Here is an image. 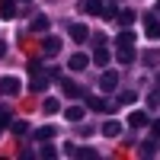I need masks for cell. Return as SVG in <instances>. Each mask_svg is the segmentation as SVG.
I'll return each mask as SVG.
<instances>
[{"label":"cell","mask_w":160,"mask_h":160,"mask_svg":"<svg viewBox=\"0 0 160 160\" xmlns=\"http://www.w3.org/2000/svg\"><path fill=\"white\" fill-rule=\"evenodd\" d=\"M0 125H3V128L10 125V109H7V106H0Z\"/></svg>","instance_id":"d4e9b609"},{"label":"cell","mask_w":160,"mask_h":160,"mask_svg":"<svg viewBox=\"0 0 160 160\" xmlns=\"http://www.w3.org/2000/svg\"><path fill=\"white\" fill-rule=\"evenodd\" d=\"M0 131H3V125H0Z\"/></svg>","instance_id":"d6a6232c"},{"label":"cell","mask_w":160,"mask_h":160,"mask_svg":"<svg viewBox=\"0 0 160 160\" xmlns=\"http://www.w3.org/2000/svg\"><path fill=\"white\" fill-rule=\"evenodd\" d=\"M80 10H83L87 16H102V3H99V0H83Z\"/></svg>","instance_id":"8992f818"},{"label":"cell","mask_w":160,"mask_h":160,"mask_svg":"<svg viewBox=\"0 0 160 160\" xmlns=\"http://www.w3.org/2000/svg\"><path fill=\"white\" fill-rule=\"evenodd\" d=\"M115 58H118V64H131V61H135V48H131V45H122Z\"/></svg>","instance_id":"7c38bea8"},{"label":"cell","mask_w":160,"mask_h":160,"mask_svg":"<svg viewBox=\"0 0 160 160\" xmlns=\"http://www.w3.org/2000/svg\"><path fill=\"white\" fill-rule=\"evenodd\" d=\"M135 99H138V93H135V90H125V93H118V102H122V106H135Z\"/></svg>","instance_id":"ffe728a7"},{"label":"cell","mask_w":160,"mask_h":160,"mask_svg":"<svg viewBox=\"0 0 160 160\" xmlns=\"http://www.w3.org/2000/svg\"><path fill=\"white\" fill-rule=\"evenodd\" d=\"M93 61H96L99 68H106V64H109V48H102V45H99L96 51H93Z\"/></svg>","instance_id":"9a60e30c"},{"label":"cell","mask_w":160,"mask_h":160,"mask_svg":"<svg viewBox=\"0 0 160 160\" xmlns=\"http://www.w3.org/2000/svg\"><path fill=\"white\" fill-rule=\"evenodd\" d=\"M77 157H99L93 148H77Z\"/></svg>","instance_id":"484cf974"},{"label":"cell","mask_w":160,"mask_h":160,"mask_svg":"<svg viewBox=\"0 0 160 160\" xmlns=\"http://www.w3.org/2000/svg\"><path fill=\"white\" fill-rule=\"evenodd\" d=\"M102 16H106V19H112V16H118V10L109 3V7H102Z\"/></svg>","instance_id":"4316f807"},{"label":"cell","mask_w":160,"mask_h":160,"mask_svg":"<svg viewBox=\"0 0 160 160\" xmlns=\"http://www.w3.org/2000/svg\"><path fill=\"white\" fill-rule=\"evenodd\" d=\"M58 83H61V90H64V93H68V96H80V87L74 83V80H68V77H61V80H58Z\"/></svg>","instance_id":"4fadbf2b"},{"label":"cell","mask_w":160,"mask_h":160,"mask_svg":"<svg viewBox=\"0 0 160 160\" xmlns=\"http://www.w3.org/2000/svg\"><path fill=\"white\" fill-rule=\"evenodd\" d=\"M32 138H35V141H42V144L51 141V138H55V125H42V128H35V131H32Z\"/></svg>","instance_id":"52a82bcc"},{"label":"cell","mask_w":160,"mask_h":160,"mask_svg":"<svg viewBox=\"0 0 160 160\" xmlns=\"http://www.w3.org/2000/svg\"><path fill=\"white\" fill-rule=\"evenodd\" d=\"M144 32H148V38H160V19L157 16H144Z\"/></svg>","instance_id":"277c9868"},{"label":"cell","mask_w":160,"mask_h":160,"mask_svg":"<svg viewBox=\"0 0 160 160\" xmlns=\"http://www.w3.org/2000/svg\"><path fill=\"white\" fill-rule=\"evenodd\" d=\"M7 55V42H0V58H3Z\"/></svg>","instance_id":"f546056e"},{"label":"cell","mask_w":160,"mask_h":160,"mask_svg":"<svg viewBox=\"0 0 160 160\" xmlns=\"http://www.w3.org/2000/svg\"><path fill=\"white\" fill-rule=\"evenodd\" d=\"M118 22H122V26H131V22H135V10H122V13H118Z\"/></svg>","instance_id":"44dd1931"},{"label":"cell","mask_w":160,"mask_h":160,"mask_svg":"<svg viewBox=\"0 0 160 160\" xmlns=\"http://www.w3.org/2000/svg\"><path fill=\"white\" fill-rule=\"evenodd\" d=\"M19 90H22V83L16 77H3L0 80V93H3V96H19Z\"/></svg>","instance_id":"6da1fadb"},{"label":"cell","mask_w":160,"mask_h":160,"mask_svg":"<svg viewBox=\"0 0 160 160\" xmlns=\"http://www.w3.org/2000/svg\"><path fill=\"white\" fill-rule=\"evenodd\" d=\"M102 135H106V138H118V135H122V125L109 118V122H102Z\"/></svg>","instance_id":"30bf717a"},{"label":"cell","mask_w":160,"mask_h":160,"mask_svg":"<svg viewBox=\"0 0 160 160\" xmlns=\"http://www.w3.org/2000/svg\"><path fill=\"white\" fill-rule=\"evenodd\" d=\"M71 38H74V42H80V45H83L87 38H90V29H87L83 22H74V26H71Z\"/></svg>","instance_id":"5b68a950"},{"label":"cell","mask_w":160,"mask_h":160,"mask_svg":"<svg viewBox=\"0 0 160 160\" xmlns=\"http://www.w3.org/2000/svg\"><path fill=\"white\" fill-rule=\"evenodd\" d=\"M128 125L131 128H141V125H148V112H141V109H135L128 115Z\"/></svg>","instance_id":"9c48e42d"},{"label":"cell","mask_w":160,"mask_h":160,"mask_svg":"<svg viewBox=\"0 0 160 160\" xmlns=\"http://www.w3.org/2000/svg\"><path fill=\"white\" fill-rule=\"evenodd\" d=\"M99 87H102L106 93H112V90L118 87V74H115V71H106V74L99 77Z\"/></svg>","instance_id":"7a4b0ae2"},{"label":"cell","mask_w":160,"mask_h":160,"mask_svg":"<svg viewBox=\"0 0 160 160\" xmlns=\"http://www.w3.org/2000/svg\"><path fill=\"white\" fill-rule=\"evenodd\" d=\"M87 64H90V58L83 55V51H77V55H71V61H68V68H71V71H83Z\"/></svg>","instance_id":"ba28073f"},{"label":"cell","mask_w":160,"mask_h":160,"mask_svg":"<svg viewBox=\"0 0 160 160\" xmlns=\"http://www.w3.org/2000/svg\"><path fill=\"white\" fill-rule=\"evenodd\" d=\"M42 51H45V55H58V51H61V42H58V38H45V42H42Z\"/></svg>","instance_id":"5bb4252c"},{"label":"cell","mask_w":160,"mask_h":160,"mask_svg":"<svg viewBox=\"0 0 160 160\" xmlns=\"http://www.w3.org/2000/svg\"><path fill=\"white\" fill-rule=\"evenodd\" d=\"M115 45L122 48V45H135V32L131 29H125V32H118V38H115Z\"/></svg>","instance_id":"ac0fdd59"},{"label":"cell","mask_w":160,"mask_h":160,"mask_svg":"<svg viewBox=\"0 0 160 160\" xmlns=\"http://www.w3.org/2000/svg\"><path fill=\"white\" fill-rule=\"evenodd\" d=\"M13 13H16V3H13V0H0V16H3V19H10Z\"/></svg>","instance_id":"e0dca14e"},{"label":"cell","mask_w":160,"mask_h":160,"mask_svg":"<svg viewBox=\"0 0 160 160\" xmlns=\"http://www.w3.org/2000/svg\"><path fill=\"white\" fill-rule=\"evenodd\" d=\"M157 87H160V71H157Z\"/></svg>","instance_id":"4dcf8cb0"},{"label":"cell","mask_w":160,"mask_h":160,"mask_svg":"<svg viewBox=\"0 0 160 160\" xmlns=\"http://www.w3.org/2000/svg\"><path fill=\"white\" fill-rule=\"evenodd\" d=\"M32 32H48V16L45 13H35L32 16Z\"/></svg>","instance_id":"8fae6325"},{"label":"cell","mask_w":160,"mask_h":160,"mask_svg":"<svg viewBox=\"0 0 160 160\" xmlns=\"http://www.w3.org/2000/svg\"><path fill=\"white\" fill-rule=\"evenodd\" d=\"M157 13H160V3H157Z\"/></svg>","instance_id":"1f68e13d"},{"label":"cell","mask_w":160,"mask_h":160,"mask_svg":"<svg viewBox=\"0 0 160 160\" xmlns=\"http://www.w3.org/2000/svg\"><path fill=\"white\" fill-rule=\"evenodd\" d=\"M48 80H51V74H45V71H35V74H32V90H35V93L48 90Z\"/></svg>","instance_id":"3957f363"},{"label":"cell","mask_w":160,"mask_h":160,"mask_svg":"<svg viewBox=\"0 0 160 160\" xmlns=\"http://www.w3.org/2000/svg\"><path fill=\"white\" fill-rule=\"evenodd\" d=\"M10 128H13V135H26V131H29L26 122H10Z\"/></svg>","instance_id":"603a6c76"},{"label":"cell","mask_w":160,"mask_h":160,"mask_svg":"<svg viewBox=\"0 0 160 160\" xmlns=\"http://www.w3.org/2000/svg\"><path fill=\"white\" fill-rule=\"evenodd\" d=\"M141 154H144V157H154V154H157V141H144V144H141Z\"/></svg>","instance_id":"7402d4cb"},{"label":"cell","mask_w":160,"mask_h":160,"mask_svg":"<svg viewBox=\"0 0 160 160\" xmlns=\"http://www.w3.org/2000/svg\"><path fill=\"white\" fill-rule=\"evenodd\" d=\"M42 109H45L48 115H51V112H58V99H45V102H42Z\"/></svg>","instance_id":"cb8c5ba5"},{"label":"cell","mask_w":160,"mask_h":160,"mask_svg":"<svg viewBox=\"0 0 160 160\" xmlns=\"http://www.w3.org/2000/svg\"><path fill=\"white\" fill-rule=\"evenodd\" d=\"M38 154H42V157H55V154H58V151H55V148H51V144H48V141H45V148H42V151H38Z\"/></svg>","instance_id":"83f0119b"},{"label":"cell","mask_w":160,"mask_h":160,"mask_svg":"<svg viewBox=\"0 0 160 160\" xmlns=\"http://www.w3.org/2000/svg\"><path fill=\"white\" fill-rule=\"evenodd\" d=\"M64 118H68V122H80V118H83V106H71V109L64 112Z\"/></svg>","instance_id":"d6986e66"},{"label":"cell","mask_w":160,"mask_h":160,"mask_svg":"<svg viewBox=\"0 0 160 160\" xmlns=\"http://www.w3.org/2000/svg\"><path fill=\"white\" fill-rule=\"evenodd\" d=\"M87 106H90L93 112H106V109H109V106H106V99H99V96H87Z\"/></svg>","instance_id":"2e32d148"},{"label":"cell","mask_w":160,"mask_h":160,"mask_svg":"<svg viewBox=\"0 0 160 160\" xmlns=\"http://www.w3.org/2000/svg\"><path fill=\"white\" fill-rule=\"evenodd\" d=\"M154 138H160V118L154 122Z\"/></svg>","instance_id":"f1b7e54d"}]
</instances>
